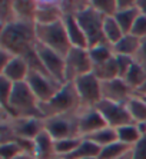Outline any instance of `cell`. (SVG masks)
<instances>
[{"mask_svg":"<svg viewBox=\"0 0 146 159\" xmlns=\"http://www.w3.org/2000/svg\"><path fill=\"white\" fill-rule=\"evenodd\" d=\"M96 109L103 116L106 125L113 128V129H117V128L125 125L135 123L126 103H117V102H110V100L102 99L96 105Z\"/></svg>","mask_w":146,"mask_h":159,"instance_id":"obj_10","label":"cell"},{"mask_svg":"<svg viewBox=\"0 0 146 159\" xmlns=\"http://www.w3.org/2000/svg\"><path fill=\"white\" fill-rule=\"evenodd\" d=\"M44 129L50 133L52 138H53L55 141L80 136V135H79V126H77L76 113L57 115V116L46 118L44 119Z\"/></svg>","mask_w":146,"mask_h":159,"instance_id":"obj_8","label":"cell"},{"mask_svg":"<svg viewBox=\"0 0 146 159\" xmlns=\"http://www.w3.org/2000/svg\"><path fill=\"white\" fill-rule=\"evenodd\" d=\"M135 62L142 65L143 67H146V39H143L140 42V48H139L138 53L135 56Z\"/></svg>","mask_w":146,"mask_h":159,"instance_id":"obj_39","label":"cell"},{"mask_svg":"<svg viewBox=\"0 0 146 159\" xmlns=\"http://www.w3.org/2000/svg\"><path fill=\"white\" fill-rule=\"evenodd\" d=\"M63 25L67 32V37H69L70 43L73 48H82V49H89V42L88 37L82 30L80 25L77 23V19L75 15H66L63 17Z\"/></svg>","mask_w":146,"mask_h":159,"instance_id":"obj_17","label":"cell"},{"mask_svg":"<svg viewBox=\"0 0 146 159\" xmlns=\"http://www.w3.org/2000/svg\"><path fill=\"white\" fill-rule=\"evenodd\" d=\"M135 95H138V96H146V82L143 83V86L139 89V90L135 93Z\"/></svg>","mask_w":146,"mask_h":159,"instance_id":"obj_44","label":"cell"},{"mask_svg":"<svg viewBox=\"0 0 146 159\" xmlns=\"http://www.w3.org/2000/svg\"><path fill=\"white\" fill-rule=\"evenodd\" d=\"M29 73H30V67L25 56H15L13 60L9 63L7 66L0 70V76H4L13 83L26 82Z\"/></svg>","mask_w":146,"mask_h":159,"instance_id":"obj_16","label":"cell"},{"mask_svg":"<svg viewBox=\"0 0 146 159\" xmlns=\"http://www.w3.org/2000/svg\"><path fill=\"white\" fill-rule=\"evenodd\" d=\"M100 149L98 145H95L93 142H90L89 139H84L82 141V143L77 146L72 153H69L67 156H62L65 159H86V158H99V153H100Z\"/></svg>","mask_w":146,"mask_h":159,"instance_id":"obj_23","label":"cell"},{"mask_svg":"<svg viewBox=\"0 0 146 159\" xmlns=\"http://www.w3.org/2000/svg\"><path fill=\"white\" fill-rule=\"evenodd\" d=\"M83 141V138L77 136V138H67V139H60L56 141V155L57 156H67L69 153H72L75 149L79 146Z\"/></svg>","mask_w":146,"mask_h":159,"instance_id":"obj_31","label":"cell"},{"mask_svg":"<svg viewBox=\"0 0 146 159\" xmlns=\"http://www.w3.org/2000/svg\"><path fill=\"white\" fill-rule=\"evenodd\" d=\"M125 159H132V158H130V153H129V155L126 156V158H125Z\"/></svg>","mask_w":146,"mask_h":159,"instance_id":"obj_46","label":"cell"},{"mask_svg":"<svg viewBox=\"0 0 146 159\" xmlns=\"http://www.w3.org/2000/svg\"><path fill=\"white\" fill-rule=\"evenodd\" d=\"M34 23L16 22L0 30V49L9 50L16 56H25L33 50L36 44V33H34Z\"/></svg>","mask_w":146,"mask_h":159,"instance_id":"obj_1","label":"cell"},{"mask_svg":"<svg viewBox=\"0 0 146 159\" xmlns=\"http://www.w3.org/2000/svg\"><path fill=\"white\" fill-rule=\"evenodd\" d=\"M90 4L105 17H115L117 13V0H90Z\"/></svg>","mask_w":146,"mask_h":159,"instance_id":"obj_32","label":"cell"},{"mask_svg":"<svg viewBox=\"0 0 146 159\" xmlns=\"http://www.w3.org/2000/svg\"><path fill=\"white\" fill-rule=\"evenodd\" d=\"M16 11L13 7V0H3L0 2V26L4 27L16 22Z\"/></svg>","mask_w":146,"mask_h":159,"instance_id":"obj_33","label":"cell"},{"mask_svg":"<svg viewBox=\"0 0 146 159\" xmlns=\"http://www.w3.org/2000/svg\"><path fill=\"white\" fill-rule=\"evenodd\" d=\"M13 7H15L17 20L27 22V23H34L37 0H13Z\"/></svg>","mask_w":146,"mask_h":159,"instance_id":"obj_20","label":"cell"},{"mask_svg":"<svg viewBox=\"0 0 146 159\" xmlns=\"http://www.w3.org/2000/svg\"><path fill=\"white\" fill-rule=\"evenodd\" d=\"M26 83L32 89L34 96L40 103H46L57 95V92L62 89V83L53 79L50 75L43 72H30Z\"/></svg>","mask_w":146,"mask_h":159,"instance_id":"obj_7","label":"cell"},{"mask_svg":"<svg viewBox=\"0 0 146 159\" xmlns=\"http://www.w3.org/2000/svg\"><path fill=\"white\" fill-rule=\"evenodd\" d=\"M15 159H37L36 155L34 153H30V152H25V153H22V155L16 156Z\"/></svg>","mask_w":146,"mask_h":159,"instance_id":"obj_43","label":"cell"},{"mask_svg":"<svg viewBox=\"0 0 146 159\" xmlns=\"http://www.w3.org/2000/svg\"><path fill=\"white\" fill-rule=\"evenodd\" d=\"M136 7L140 11V15L146 16V0H136Z\"/></svg>","mask_w":146,"mask_h":159,"instance_id":"obj_42","label":"cell"},{"mask_svg":"<svg viewBox=\"0 0 146 159\" xmlns=\"http://www.w3.org/2000/svg\"><path fill=\"white\" fill-rule=\"evenodd\" d=\"M53 159H65V158H62V156H55Z\"/></svg>","mask_w":146,"mask_h":159,"instance_id":"obj_45","label":"cell"},{"mask_svg":"<svg viewBox=\"0 0 146 159\" xmlns=\"http://www.w3.org/2000/svg\"><path fill=\"white\" fill-rule=\"evenodd\" d=\"M86 159H98V158H86Z\"/></svg>","mask_w":146,"mask_h":159,"instance_id":"obj_47","label":"cell"},{"mask_svg":"<svg viewBox=\"0 0 146 159\" xmlns=\"http://www.w3.org/2000/svg\"><path fill=\"white\" fill-rule=\"evenodd\" d=\"M136 7V0H117V11Z\"/></svg>","mask_w":146,"mask_h":159,"instance_id":"obj_41","label":"cell"},{"mask_svg":"<svg viewBox=\"0 0 146 159\" xmlns=\"http://www.w3.org/2000/svg\"><path fill=\"white\" fill-rule=\"evenodd\" d=\"M132 159H146V135H143L133 146L130 151Z\"/></svg>","mask_w":146,"mask_h":159,"instance_id":"obj_36","label":"cell"},{"mask_svg":"<svg viewBox=\"0 0 146 159\" xmlns=\"http://www.w3.org/2000/svg\"><path fill=\"white\" fill-rule=\"evenodd\" d=\"M84 139H89L90 142L98 145L99 148H105L107 145H112L115 142H117V132H116V129L110 128V126H105L102 129L96 130L92 135L86 136Z\"/></svg>","mask_w":146,"mask_h":159,"instance_id":"obj_22","label":"cell"},{"mask_svg":"<svg viewBox=\"0 0 146 159\" xmlns=\"http://www.w3.org/2000/svg\"><path fill=\"white\" fill-rule=\"evenodd\" d=\"M77 118V126H79V135L82 138H86L92 135L96 130L105 128L106 122L103 116L100 115V112L95 107H82L76 112Z\"/></svg>","mask_w":146,"mask_h":159,"instance_id":"obj_13","label":"cell"},{"mask_svg":"<svg viewBox=\"0 0 146 159\" xmlns=\"http://www.w3.org/2000/svg\"><path fill=\"white\" fill-rule=\"evenodd\" d=\"M126 105H128V109L130 112V116L135 120V123L146 122V100L145 99L135 95Z\"/></svg>","mask_w":146,"mask_h":159,"instance_id":"obj_30","label":"cell"},{"mask_svg":"<svg viewBox=\"0 0 146 159\" xmlns=\"http://www.w3.org/2000/svg\"><path fill=\"white\" fill-rule=\"evenodd\" d=\"M34 33H36L37 43L55 50L62 56H66L73 48L67 37L63 20L57 23H50V25H36Z\"/></svg>","mask_w":146,"mask_h":159,"instance_id":"obj_4","label":"cell"},{"mask_svg":"<svg viewBox=\"0 0 146 159\" xmlns=\"http://www.w3.org/2000/svg\"><path fill=\"white\" fill-rule=\"evenodd\" d=\"M16 55H13L11 52H9V50H4V49H0V70L2 69H4V67L7 66L9 63L13 60V57H15Z\"/></svg>","mask_w":146,"mask_h":159,"instance_id":"obj_40","label":"cell"},{"mask_svg":"<svg viewBox=\"0 0 146 159\" xmlns=\"http://www.w3.org/2000/svg\"><path fill=\"white\" fill-rule=\"evenodd\" d=\"M65 63L66 83H73L76 79L82 78V76L88 73H92V69H93L90 55H89V49L72 48L70 52L65 56Z\"/></svg>","mask_w":146,"mask_h":159,"instance_id":"obj_6","label":"cell"},{"mask_svg":"<svg viewBox=\"0 0 146 159\" xmlns=\"http://www.w3.org/2000/svg\"><path fill=\"white\" fill-rule=\"evenodd\" d=\"M135 96V92L128 86L125 79H113V80L102 82V99L117 102V103H128Z\"/></svg>","mask_w":146,"mask_h":159,"instance_id":"obj_14","label":"cell"},{"mask_svg":"<svg viewBox=\"0 0 146 159\" xmlns=\"http://www.w3.org/2000/svg\"><path fill=\"white\" fill-rule=\"evenodd\" d=\"M130 34L136 36L140 40L146 39V16L145 15H139V17L136 19L135 25H133V29H132Z\"/></svg>","mask_w":146,"mask_h":159,"instance_id":"obj_37","label":"cell"},{"mask_svg":"<svg viewBox=\"0 0 146 159\" xmlns=\"http://www.w3.org/2000/svg\"><path fill=\"white\" fill-rule=\"evenodd\" d=\"M34 52L37 53L42 65H43L44 69H46V72H48L53 79H56V80L60 82L62 85H65L66 83L65 56L59 55L57 52L46 48V46H43V44H40V43H37V42H36V44H34Z\"/></svg>","mask_w":146,"mask_h":159,"instance_id":"obj_11","label":"cell"},{"mask_svg":"<svg viewBox=\"0 0 146 159\" xmlns=\"http://www.w3.org/2000/svg\"><path fill=\"white\" fill-rule=\"evenodd\" d=\"M2 122L7 123L15 136L27 141H34L44 130V119L42 118H9L2 119Z\"/></svg>","mask_w":146,"mask_h":159,"instance_id":"obj_12","label":"cell"},{"mask_svg":"<svg viewBox=\"0 0 146 159\" xmlns=\"http://www.w3.org/2000/svg\"><path fill=\"white\" fill-rule=\"evenodd\" d=\"M103 36H105L106 42L110 43L112 46L116 44L125 36L123 30L117 25L115 17H105V23H103Z\"/></svg>","mask_w":146,"mask_h":159,"instance_id":"obj_29","label":"cell"},{"mask_svg":"<svg viewBox=\"0 0 146 159\" xmlns=\"http://www.w3.org/2000/svg\"><path fill=\"white\" fill-rule=\"evenodd\" d=\"M117 132V141L122 142V143H126V145H133L143 136L140 133V129H139L138 123H130V125H125L121 126L116 129Z\"/></svg>","mask_w":146,"mask_h":159,"instance_id":"obj_27","label":"cell"},{"mask_svg":"<svg viewBox=\"0 0 146 159\" xmlns=\"http://www.w3.org/2000/svg\"><path fill=\"white\" fill-rule=\"evenodd\" d=\"M125 82H126L129 88L136 93L139 89L143 86V83L146 82V67H143L142 65L133 62L130 70L125 76Z\"/></svg>","mask_w":146,"mask_h":159,"instance_id":"obj_24","label":"cell"},{"mask_svg":"<svg viewBox=\"0 0 146 159\" xmlns=\"http://www.w3.org/2000/svg\"><path fill=\"white\" fill-rule=\"evenodd\" d=\"M140 39H138L133 34H125L116 44H113V53L117 56H128L135 59L136 53L140 48Z\"/></svg>","mask_w":146,"mask_h":159,"instance_id":"obj_19","label":"cell"},{"mask_svg":"<svg viewBox=\"0 0 146 159\" xmlns=\"http://www.w3.org/2000/svg\"><path fill=\"white\" fill-rule=\"evenodd\" d=\"M116 56V60H117V67H119V78L125 79V76L128 75V72L130 70L132 65L135 62V59L132 57H128V56Z\"/></svg>","mask_w":146,"mask_h":159,"instance_id":"obj_38","label":"cell"},{"mask_svg":"<svg viewBox=\"0 0 146 159\" xmlns=\"http://www.w3.org/2000/svg\"><path fill=\"white\" fill-rule=\"evenodd\" d=\"M77 23L80 25L82 30L84 32L89 42V48L99 44L102 42H106L103 36V23H105V16L100 15L96 9L92 7L90 2L86 9L79 11L76 15Z\"/></svg>","mask_w":146,"mask_h":159,"instance_id":"obj_5","label":"cell"},{"mask_svg":"<svg viewBox=\"0 0 146 159\" xmlns=\"http://www.w3.org/2000/svg\"><path fill=\"white\" fill-rule=\"evenodd\" d=\"M143 125H145V126H146V122H145V123H143Z\"/></svg>","mask_w":146,"mask_h":159,"instance_id":"obj_49","label":"cell"},{"mask_svg":"<svg viewBox=\"0 0 146 159\" xmlns=\"http://www.w3.org/2000/svg\"><path fill=\"white\" fill-rule=\"evenodd\" d=\"M92 73L95 75L100 82L117 79L119 78V67H117L116 56H113L112 59L106 60V62H103V63L95 65L93 69H92Z\"/></svg>","mask_w":146,"mask_h":159,"instance_id":"obj_21","label":"cell"},{"mask_svg":"<svg viewBox=\"0 0 146 159\" xmlns=\"http://www.w3.org/2000/svg\"><path fill=\"white\" fill-rule=\"evenodd\" d=\"M25 149L17 142H6L0 143V159H15L16 156L25 153Z\"/></svg>","mask_w":146,"mask_h":159,"instance_id":"obj_35","label":"cell"},{"mask_svg":"<svg viewBox=\"0 0 146 159\" xmlns=\"http://www.w3.org/2000/svg\"><path fill=\"white\" fill-rule=\"evenodd\" d=\"M80 99H79V95L73 83H65L53 99L46 103L39 105L44 119L50 118V116L76 113L80 109Z\"/></svg>","mask_w":146,"mask_h":159,"instance_id":"obj_3","label":"cell"},{"mask_svg":"<svg viewBox=\"0 0 146 159\" xmlns=\"http://www.w3.org/2000/svg\"><path fill=\"white\" fill-rule=\"evenodd\" d=\"M126 156H128V155H126ZM126 156H125V158H126ZM125 158H122V159H125Z\"/></svg>","mask_w":146,"mask_h":159,"instance_id":"obj_48","label":"cell"},{"mask_svg":"<svg viewBox=\"0 0 146 159\" xmlns=\"http://www.w3.org/2000/svg\"><path fill=\"white\" fill-rule=\"evenodd\" d=\"M89 55H90V60H92V65H99V63H103L106 60L112 59L115 56L113 53V46L107 42H102L99 44H95L89 48Z\"/></svg>","mask_w":146,"mask_h":159,"instance_id":"obj_25","label":"cell"},{"mask_svg":"<svg viewBox=\"0 0 146 159\" xmlns=\"http://www.w3.org/2000/svg\"><path fill=\"white\" fill-rule=\"evenodd\" d=\"M34 155L37 159H53L56 155V141L52 138V135L44 129L39 133L34 139Z\"/></svg>","mask_w":146,"mask_h":159,"instance_id":"obj_18","label":"cell"},{"mask_svg":"<svg viewBox=\"0 0 146 159\" xmlns=\"http://www.w3.org/2000/svg\"><path fill=\"white\" fill-rule=\"evenodd\" d=\"M40 102L34 96L32 89L26 82L15 83L13 92H11L9 106L6 109L11 118H43L39 107ZM4 111V109H3Z\"/></svg>","mask_w":146,"mask_h":159,"instance_id":"obj_2","label":"cell"},{"mask_svg":"<svg viewBox=\"0 0 146 159\" xmlns=\"http://www.w3.org/2000/svg\"><path fill=\"white\" fill-rule=\"evenodd\" d=\"M82 107H95L102 100V82L93 73H88L73 82Z\"/></svg>","mask_w":146,"mask_h":159,"instance_id":"obj_9","label":"cell"},{"mask_svg":"<svg viewBox=\"0 0 146 159\" xmlns=\"http://www.w3.org/2000/svg\"><path fill=\"white\" fill-rule=\"evenodd\" d=\"M132 151L130 145L122 143V142H115L112 145H107L105 148L100 149L98 159H122L126 155H129Z\"/></svg>","mask_w":146,"mask_h":159,"instance_id":"obj_26","label":"cell"},{"mask_svg":"<svg viewBox=\"0 0 146 159\" xmlns=\"http://www.w3.org/2000/svg\"><path fill=\"white\" fill-rule=\"evenodd\" d=\"M15 83L6 79L4 76H0V109H7L9 100H10L11 92H13Z\"/></svg>","mask_w":146,"mask_h":159,"instance_id":"obj_34","label":"cell"},{"mask_svg":"<svg viewBox=\"0 0 146 159\" xmlns=\"http://www.w3.org/2000/svg\"><path fill=\"white\" fill-rule=\"evenodd\" d=\"M140 11L138 10V7L135 9H129V10H119L115 15V19H116L117 25L121 26V29L123 30L125 34H129L133 29V25H135L136 19L139 17Z\"/></svg>","mask_w":146,"mask_h":159,"instance_id":"obj_28","label":"cell"},{"mask_svg":"<svg viewBox=\"0 0 146 159\" xmlns=\"http://www.w3.org/2000/svg\"><path fill=\"white\" fill-rule=\"evenodd\" d=\"M63 15L60 4L56 0H37L36 17L34 23L36 25H50V23H57L63 20Z\"/></svg>","mask_w":146,"mask_h":159,"instance_id":"obj_15","label":"cell"}]
</instances>
